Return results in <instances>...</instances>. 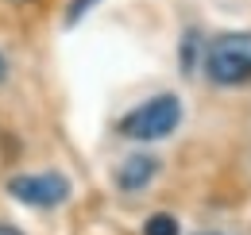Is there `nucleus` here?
<instances>
[{"label": "nucleus", "mask_w": 251, "mask_h": 235, "mask_svg": "<svg viewBox=\"0 0 251 235\" xmlns=\"http://www.w3.org/2000/svg\"><path fill=\"white\" fill-rule=\"evenodd\" d=\"M205 73L213 85H248L251 81V31L217 35L205 50Z\"/></svg>", "instance_id": "obj_1"}, {"label": "nucleus", "mask_w": 251, "mask_h": 235, "mask_svg": "<svg viewBox=\"0 0 251 235\" xmlns=\"http://www.w3.org/2000/svg\"><path fill=\"white\" fill-rule=\"evenodd\" d=\"M8 77V62H4V54H0V81Z\"/></svg>", "instance_id": "obj_8"}, {"label": "nucleus", "mask_w": 251, "mask_h": 235, "mask_svg": "<svg viewBox=\"0 0 251 235\" xmlns=\"http://www.w3.org/2000/svg\"><path fill=\"white\" fill-rule=\"evenodd\" d=\"M182 123V100L162 93V96H151L147 104L131 108L124 119H120V131L127 139H139V143H155L162 135H170L174 127Z\"/></svg>", "instance_id": "obj_2"}, {"label": "nucleus", "mask_w": 251, "mask_h": 235, "mask_svg": "<svg viewBox=\"0 0 251 235\" xmlns=\"http://www.w3.org/2000/svg\"><path fill=\"white\" fill-rule=\"evenodd\" d=\"M8 193L24 205H35V208H54L70 201V181L62 174H20L8 181Z\"/></svg>", "instance_id": "obj_3"}, {"label": "nucleus", "mask_w": 251, "mask_h": 235, "mask_svg": "<svg viewBox=\"0 0 251 235\" xmlns=\"http://www.w3.org/2000/svg\"><path fill=\"white\" fill-rule=\"evenodd\" d=\"M0 235H24V232H16L12 224H0Z\"/></svg>", "instance_id": "obj_7"}, {"label": "nucleus", "mask_w": 251, "mask_h": 235, "mask_svg": "<svg viewBox=\"0 0 251 235\" xmlns=\"http://www.w3.org/2000/svg\"><path fill=\"white\" fill-rule=\"evenodd\" d=\"M158 174V162L151 158V154H131L124 166L116 170V185L124 189V193H139L143 185H151Z\"/></svg>", "instance_id": "obj_4"}, {"label": "nucleus", "mask_w": 251, "mask_h": 235, "mask_svg": "<svg viewBox=\"0 0 251 235\" xmlns=\"http://www.w3.org/2000/svg\"><path fill=\"white\" fill-rule=\"evenodd\" d=\"M93 4H97V0H70V8H66V27H74V24H77Z\"/></svg>", "instance_id": "obj_6"}, {"label": "nucleus", "mask_w": 251, "mask_h": 235, "mask_svg": "<svg viewBox=\"0 0 251 235\" xmlns=\"http://www.w3.org/2000/svg\"><path fill=\"white\" fill-rule=\"evenodd\" d=\"M143 235H178V220L166 216V212H158V216H151L143 224Z\"/></svg>", "instance_id": "obj_5"}]
</instances>
